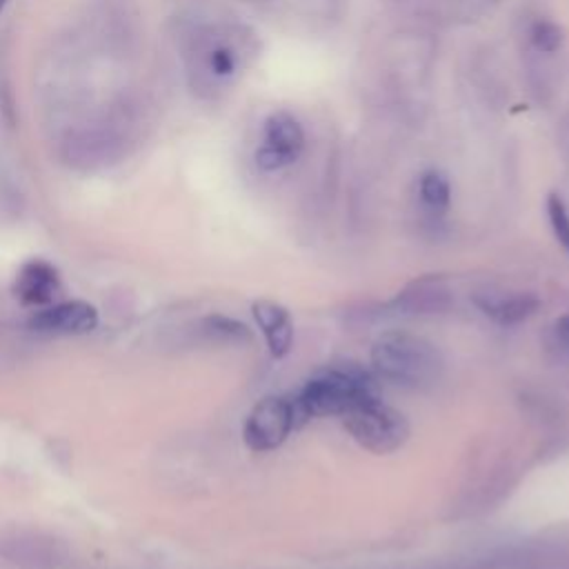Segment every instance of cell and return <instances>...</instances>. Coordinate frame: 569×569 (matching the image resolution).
<instances>
[{
  "label": "cell",
  "instance_id": "obj_1",
  "mask_svg": "<svg viewBox=\"0 0 569 569\" xmlns=\"http://www.w3.org/2000/svg\"><path fill=\"white\" fill-rule=\"evenodd\" d=\"M258 40L251 29L236 22L204 24L189 36L187 78L200 98H218L240 78L253 60Z\"/></svg>",
  "mask_w": 569,
  "mask_h": 569
},
{
  "label": "cell",
  "instance_id": "obj_2",
  "mask_svg": "<svg viewBox=\"0 0 569 569\" xmlns=\"http://www.w3.org/2000/svg\"><path fill=\"white\" fill-rule=\"evenodd\" d=\"M373 371L396 385L429 387L442 373V356L433 342L409 331L382 333L371 347Z\"/></svg>",
  "mask_w": 569,
  "mask_h": 569
},
{
  "label": "cell",
  "instance_id": "obj_3",
  "mask_svg": "<svg viewBox=\"0 0 569 569\" xmlns=\"http://www.w3.org/2000/svg\"><path fill=\"white\" fill-rule=\"evenodd\" d=\"M378 398L373 380L356 365L329 367L316 373L293 398L298 420L318 416H345L365 400Z\"/></svg>",
  "mask_w": 569,
  "mask_h": 569
},
{
  "label": "cell",
  "instance_id": "obj_4",
  "mask_svg": "<svg viewBox=\"0 0 569 569\" xmlns=\"http://www.w3.org/2000/svg\"><path fill=\"white\" fill-rule=\"evenodd\" d=\"M345 429L367 451L385 456L400 449L409 438V422L405 413L371 398L342 416Z\"/></svg>",
  "mask_w": 569,
  "mask_h": 569
},
{
  "label": "cell",
  "instance_id": "obj_5",
  "mask_svg": "<svg viewBox=\"0 0 569 569\" xmlns=\"http://www.w3.org/2000/svg\"><path fill=\"white\" fill-rule=\"evenodd\" d=\"M298 425L300 420L293 400L267 396L249 411L242 427V438L251 451L264 453L278 449Z\"/></svg>",
  "mask_w": 569,
  "mask_h": 569
},
{
  "label": "cell",
  "instance_id": "obj_6",
  "mask_svg": "<svg viewBox=\"0 0 569 569\" xmlns=\"http://www.w3.org/2000/svg\"><path fill=\"white\" fill-rule=\"evenodd\" d=\"M305 149V129L289 111H273L262 127V144L256 149L260 171H280L296 162Z\"/></svg>",
  "mask_w": 569,
  "mask_h": 569
},
{
  "label": "cell",
  "instance_id": "obj_7",
  "mask_svg": "<svg viewBox=\"0 0 569 569\" xmlns=\"http://www.w3.org/2000/svg\"><path fill=\"white\" fill-rule=\"evenodd\" d=\"M29 325L42 333L80 336L96 329L98 311L84 300H67L38 311Z\"/></svg>",
  "mask_w": 569,
  "mask_h": 569
},
{
  "label": "cell",
  "instance_id": "obj_8",
  "mask_svg": "<svg viewBox=\"0 0 569 569\" xmlns=\"http://www.w3.org/2000/svg\"><path fill=\"white\" fill-rule=\"evenodd\" d=\"M251 311L264 336L269 353L273 358H284L293 347V320L289 311L273 300H258L251 305Z\"/></svg>",
  "mask_w": 569,
  "mask_h": 569
},
{
  "label": "cell",
  "instance_id": "obj_9",
  "mask_svg": "<svg viewBox=\"0 0 569 569\" xmlns=\"http://www.w3.org/2000/svg\"><path fill=\"white\" fill-rule=\"evenodd\" d=\"M478 309L498 325H516L527 320L540 307L533 293L525 291H487L473 298Z\"/></svg>",
  "mask_w": 569,
  "mask_h": 569
},
{
  "label": "cell",
  "instance_id": "obj_10",
  "mask_svg": "<svg viewBox=\"0 0 569 569\" xmlns=\"http://www.w3.org/2000/svg\"><path fill=\"white\" fill-rule=\"evenodd\" d=\"M13 291L24 305H47L60 291L58 271L44 260H31L22 264Z\"/></svg>",
  "mask_w": 569,
  "mask_h": 569
},
{
  "label": "cell",
  "instance_id": "obj_11",
  "mask_svg": "<svg viewBox=\"0 0 569 569\" xmlns=\"http://www.w3.org/2000/svg\"><path fill=\"white\" fill-rule=\"evenodd\" d=\"M418 196L429 213L442 216L451 204V182L442 171L427 169L418 178Z\"/></svg>",
  "mask_w": 569,
  "mask_h": 569
},
{
  "label": "cell",
  "instance_id": "obj_12",
  "mask_svg": "<svg viewBox=\"0 0 569 569\" xmlns=\"http://www.w3.org/2000/svg\"><path fill=\"white\" fill-rule=\"evenodd\" d=\"M447 298V291L442 287L440 280L436 278H422V280H416L411 282L409 289H405L398 298V305H402L405 309L409 311H416V313H422V311H433V309H440L442 302Z\"/></svg>",
  "mask_w": 569,
  "mask_h": 569
},
{
  "label": "cell",
  "instance_id": "obj_13",
  "mask_svg": "<svg viewBox=\"0 0 569 569\" xmlns=\"http://www.w3.org/2000/svg\"><path fill=\"white\" fill-rule=\"evenodd\" d=\"M529 42L538 53H556L565 44V29L549 18H538L529 27Z\"/></svg>",
  "mask_w": 569,
  "mask_h": 569
},
{
  "label": "cell",
  "instance_id": "obj_14",
  "mask_svg": "<svg viewBox=\"0 0 569 569\" xmlns=\"http://www.w3.org/2000/svg\"><path fill=\"white\" fill-rule=\"evenodd\" d=\"M202 327L211 338L224 340V342H244L251 338L249 327L229 316H209L204 318Z\"/></svg>",
  "mask_w": 569,
  "mask_h": 569
},
{
  "label": "cell",
  "instance_id": "obj_15",
  "mask_svg": "<svg viewBox=\"0 0 569 569\" xmlns=\"http://www.w3.org/2000/svg\"><path fill=\"white\" fill-rule=\"evenodd\" d=\"M545 209H547L549 227H551L558 244L569 253V209H567L565 200L558 193H549Z\"/></svg>",
  "mask_w": 569,
  "mask_h": 569
},
{
  "label": "cell",
  "instance_id": "obj_16",
  "mask_svg": "<svg viewBox=\"0 0 569 569\" xmlns=\"http://www.w3.org/2000/svg\"><path fill=\"white\" fill-rule=\"evenodd\" d=\"M556 333H558V338H560L565 345H569V313H565L562 318H558V322H556Z\"/></svg>",
  "mask_w": 569,
  "mask_h": 569
},
{
  "label": "cell",
  "instance_id": "obj_17",
  "mask_svg": "<svg viewBox=\"0 0 569 569\" xmlns=\"http://www.w3.org/2000/svg\"><path fill=\"white\" fill-rule=\"evenodd\" d=\"M4 4H7V0H0V11L4 9Z\"/></svg>",
  "mask_w": 569,
  "mask_h": 569
}]
</instances>
